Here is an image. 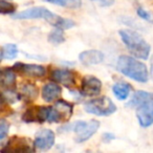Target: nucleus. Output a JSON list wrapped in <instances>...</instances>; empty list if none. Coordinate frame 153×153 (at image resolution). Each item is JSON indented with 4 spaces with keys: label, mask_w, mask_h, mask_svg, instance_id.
Instances as JSON below:
<instances>
[{
    "label": "nucleus",
    "mask_w": 153,
    "mask_h": 153,
    "mask_svg": "<svg viewBox=\"0 0 153 153\" xmlns=\"http://www.w3.org/2000/svg\"><path fill=\"white\" fill-rule=\"evenodd\" d=\"M136 117L142 127L147 128L153 124V94L149 100L136 107Z\"/></svg>",
    "instance_id": "8"
},
{
    "label": "nucleus",
    "mask_w": 153,
    "mask_h": 153,
    "mask_svg": "<svg viewBox=\"0 0 153 153\" xmlns=\"http://www.w3.org/2000/svg\"><path fill=\"white\" fill-rule=\"evenodd\" d=\"M16 11V5L11 2H7L5 0L0 1V12L1 14H12Z\"/></svg>",
    "instance_id": "23"
},
{
    "label": "nucleus",
    "mask_w": 153,
    "mask_h": 153,
    "mask_svg": "<svg viewBox=\"0 0 153 153\" xmlns=\"http://www.w3.org/2000/svg\"><path fill=\"white\" fill-rule=\"evenodd\" d=\"M16 70L12 68H2L0 74V83L3 88L12 89L16 85Z\"/></svg>",
    "instance_id": "16"
},
{
    "label": "nucleus",
    "mask_w": 153,
    "mask_h": 153,
    "mask_svg": "<svg viewBox=\"0 0 153 153\" xmlns=\"http://www.w3.org/2000/svg\"><path fill=\"white\" fill-rule=\"evenodd\" d=\"M150 72H151V76L153 79V56L151 58V62H150Z\"/></svg>",
    "instance_id": "28"
},
{
    "label": "nucleus",
    "mask_w": 153,
    "mask_h": 153,
    "mask_svg": "<svg viewBox=\"0 0 153 153\" xmlns=\"http://www.w3.org/2000/svg\"><path fill=\"white\" fill-rule=\"evenodd\" d=\"M61 87L56 83H48L42 88V98L45 102H53L61 96Z\"/></svg>",
    "instance_id": "15"
},
{
    "label": "nucleus",
    "mask_w": 153,
    "mask_h": 153,
    "mask_svg": "<svg viewBox=\"0 0 153 153\" xmlns=\"http://www.w3.org/2000/svg\"><path fill=\"white\" fill-rule=\"evenodd\" d=\"M137 15L140 16L142 19L146 20V21H148V22H152V23H153L152 15H151L150 13H148L146 10L142 9V7H138V9H137Z\"/></svg>",
    "instance_id": "25"
},
{
    "label": "nucleus",
    "mask_w": 153,
    "mask_h": 153,
    "mask_svg": "<svg viewBox=\"0 0 153 153\" xmlns=\"http://www.w3.org/2000/svg\"><path fill=\"white\" fill-rule=\"evenodd\" d=\"M19 96H18V94L14 92L12 89H7L5 91H3V94H2V102L7 103V104H9V103L12 104V103H14L16 100H18Z\"/></svg>",
    "instance_id": "22"
},
{
    "label": "nucleus",
    "mask_w": 153,
    "mask_h": 153,
    "mask_svg": "<svg viewBox=\"0 0 153 153\" xmlns=\"http://www.w3.org/2000/svg\"><path fill=\"white\" fill-rule=\"evenodd\" d=\"M45 1L57 5H61V7H68V0H45Z\"/></svg>",
    "instance_id": "27"
},
{
    "label": "nucleus",
    "mask_w": 153,
    "mask_h": 153,
    "mask_svg": "<svg viewBox=\"0 0 153 153\" xmlns=\"http://www.w3.org/2000/svg\"><path fill=\"white\" fill-rule=\"evenodd\" d=\"M130 90H131V86L128 83H125V82L115 83L112 87V91L114 94V96L121 101L126 100L128 98V96L130 94Z\"/></svg>",
    "instance_id": "18"
},
{
    "label": "nucleus",
    "mask_w": 153,
    "mask_h": 153,
    "mask_svg": "<svg viewBox=\"0 0 153 153\" xmlns=\"http://www.w3.org/2000/svg\"><path fill=\"white\" fill-rule=\"evenodd\" d=\"M51 79L67 88L76 86V74L69 69H53L51 72Z\"/></svg>",
    "instance_id": "10"
},
{
    "label": "nucleus",
    "mask_w": 153,
    "mask_h": 153,
    "mask_svg": "<svg viewBox=\"0 0 153 153\" xmlns=\"http://www.w3.org/2000/svg\"><path fill=\"white\" fill-rule=\"evenodd\" d=\"M35 147L38 150L41 151H47L53 146L55 144V133L53 131L49 129H43L40 130L36 134L35 138Z\"/></svg>",
    "instance_id": "12"
},
{
    "label": "nucleus",
    "mask_w": 153,
    "mask_h": 153,
    "mask_svg": "<svg viewBox=\"0 0 153 153\" xmlns=\"http://www.w3.org/2000/svg\"><path fill=\"white\" fill-rule=\"evenodd\" d=\"M35 144H32L28 138L21 136H13L10 138L4 147L1 149L2 153H24L33 152L35 150Z\"/></svg>",
    "instance_id": "7"
},
{
    "label": "nucleus",
    "mask_w": 153,
    "mask_h": 153,
    "mask_svg": "<svg viewBox=\"0 0 153 153\" xmlns=\"http://www.w3.org/2000/svg\"><path fill=\"white\" fill-rule=\"evenodd\" d=\"M102 89V82L94 76H86L82 80L81 92L84 96H97Z\"/></svg>",
    "instance_id": "13"
},
{
    "label": "nucleus",
    "mask_w": 153,
    "mask_h": 153,
    "mask_svg": "<svg viewBox=\"0 0 153 153\" xmlns=\"http://www.w3.org/2000/svg\"><path fill=\"white\" fill-rule=\"evenodd\" d=\"M20 97L28 102L36 100V98L38 97V88L34 84H24L20 88Z\"/></svg>",
    "instance_id": "17"
},
{
    "label": "nucleus",
    "mask_w": 153,
    "mask_h": 153,
    "mask_svg": "<svg viewBox=\"0 0 153 153\" xmlns=\"http://www.w3.org/2000/svg\"><path fill=\"white\" fill-rule=\"evenodd\" d=\"M74 106L70 103L64 100H59L51 106L49 117L47 122L49 123H61V122H67L71 117Z\"/></svg>",
    "instance_id": "6"
},
{
    "label": "nucleus",
    "mask_w": 153,
    "mask_h": 153,
    "mask_svg": "<svg viewBox=\"0 0 153 153\" xmlns=\"http://www.w3.org/2000/svg\"><path fill=\"white\" fill-rule=\"evenodd\" d=\"M48 41L53 44H61L65 41V37H64V33L62 28L57 27L53 30L51 34L48 35Z\"/></svg>",
    "instance_id": "21"
},
{
    "label": "nucleus",
    "mask_w": 153,
    "mask_h": 153,
    "mask_svg": "<svg viewBox=\"0 0 153 153\" xmlns=\"http://www.w3.org/2000/svg\"><path fill=\"white\" fill-rule=\"evenodd\" d=\"M9 130H10L9 123H7L5 120H1V123H0V140H2L7 136V134L9 133Z\"/></svg>",
    "instance_id": "24"
},
{
    "label": "nucleus",
    "mask_w": 153,
    "mask_h": 153,
    "mask_svg": "<svg viewBox=\"0 0 153 153\" xmlns=\"http://www.w3.org/2000/svg\"><path fill=\"white\" fill-rule=\"evenodd\" d=\"M120 36L123 40L124 44L128 48V51L136 58L140 59H148L150 53V45L146 40L134 30H121Z\"/></svg>",
    "instance_id": "3"
},
{
    "label": "nucleus",
    "mask_w": 153,
    "mask_h": 153,
    "mask_svg": "<svg viewBox=\"0 0 153 153\" xmlns=\"http://www.w3.org/2000/svg\"><path fill=\"white\" fill-rule=\"evenodd\" d=\"M51 106H35L28 108L22 117V120L26 123H43L47 121L49 117Z\"/></svg>",
    "instance_id": "9"
},
{
    "label": "nucleus",
    "mask_w": 153,
    "mask_h": 153,
    "mask_svg": "<svg viewBox=\"0 0 153 153\" xmlns=\"http://www.w3.org/2000/svg\"><path fill=\"white\" fill-rule=\"evenodd\" d=\"M117 68L121 74L134 81L145 83L148 81V70L144 63L129 56H121L117 60Z\"/></svg>",
    "instance_id": "2"
},
{
    "label": "nucleus",
    "mask_w": 153,
    "mask_h": 153,
    "mask_svg": "<svg viewBox=\"0 0 153 153\" xmlns=\"http://www.w3.org/2000/svg\"><path fill=\"white\" fill-rule=\"evenodd\" d=\"M12 17L14 19H44L55 27H59L62 30H68L74 26V22L70 19H65L57 14L51 13V11L43 7H35L32 9H27L20 13L14 14Z\"/></svg>",
    "instance_id": "1"
},
{
    "label": "nucleus",
    "mask_w": 153,
    "mask_h": 153,
    "mask_svg": "<svg viewBox=\"0 0 153 153\" xmlns=\"http://www.w3.org/2000/svg\"><path fill=\"white\" fill-rule=\"evenodd\" d=\"M79 59L84 65H96V64H100L103 62L104 53L100 51L90 49V51H85L80 53Z\"/></svg>",
    "instance_id": "14"
},
{
    "label": "nucleus",
    "mask_w": 153,
    "mask_h": 153,
    "mask_svg": "<svg viewBox=\"0 0 153 153\" xmlns=\"http://www.w3.org/2000/svg\"><path fill=\"white\" fill-rule=\"evenodd\" d=\"M18 55V47L17 45L10 43V44H5L1 47V60L5 59H15Z\"/></svg>",
    "instance_id": "20"
},
{
    "label": "nucleus",
    "mask_w": 153,
    "mask_h": 153,
    "mask_svg": "<svg viewBox=\"0 0 153 153\" xmlns=\"http://www.w3.org/2000/svg\"><path fill=\"white\" fill-rule=\"evenodd\" d=\"M14 69L22 76H30V78H42L46 74V69L44 66L37 65V64L16 63L14 65Z\"/></svg>",
    "instance_id": "11"
},
{
    "label": "nucleus",
    "mask_w": 153,
    "mask_h": 153,
    "mask_svg": "<svg viewBox=\"0 0 153 153\" xmlns=\"http://www.w3.org/2000/svg\"><path fill=\"white\" fill-rule=\"evenodd\" d=\"M84 108L86 112L99 115V117H107L117 111V106L114 105V103L107 97H101V98L89 101L85 104Z\"/></svg>",
    "instance_id": "5"
},
{
    "label": "nucleus",
    "mask_w": 153,
    "mask_h": 153,
    "mask_svg": "<svg viewBox=\"0 0 153 153\" xmlns=\"http://www.w3.org/2000/svg\"><path fill=\"white\" fill-rule=\"evenodd\" d=\"M151 96H152V94H149V92H147V91H143V90L135 91L133 97L131 98V100L127 103V106L131 107V108H136V107H138L140 104H143V103L146 102L147 100H149Z\"/></svg>",
    "instance_id": "19"
},
{
    "label": "nucleus",
    "mask_w": 153,
    "mask_h": 153,
    "mask_svg": "<svg viewBox=\"0 0 153 153\" xmlns=\"http://www.w3.org/2000/svg\"><path fill=\"white\" fill-rule=\"evenodd\" d=\"M91 1L99 4L100 7H110L114 3L115 0H91Z\"/></svg>",
    "instance_id": "26"
},
{
    "label": "nucleus",
    "mask_w": 153,
    "mask_h": 153,
    "mask_svg": "<svg viewBox=\"0 0 153 153\" xmlns=\"http://www.w3.org/2000/svg\"><path fill=\"white\" fill-rule=\"evenodd\" d=\"M100 127V123L96 120H91L89 122H82L78 121L76 123L71 124L66 127H62L60 131H74L76 133V143H83L85 140H89Z\"/></svg>",
    "instance_id": "4"
}]
</instances>
